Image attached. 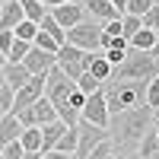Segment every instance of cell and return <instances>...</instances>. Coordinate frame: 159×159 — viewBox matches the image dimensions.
<instances>
[{
  "label": "cell",
  "instance_id": "obj_8",
  "mask_svg": "<svg viewBox=\"0 0 159 159\" xmlns=\"http://www.w3.org/2000/svg\"><path fill=\"white\" fill-rule=\"evenodd\" d=\"M45 76H29V83H22L16 92H13V108H10L13 115L22 111V108H29V105H35L38 99L45 96Z\"/></svg>",
  "mask_w": 159,
  "mask_h": 159
},
{
  "label": "cell",
  "instance_id": "obj_6",
  "mask_svg": "<svg viewBox=\"0 0 159 159\" xmlns=\"http://www.w3.org/2000/svg\"><path fill=\"white\" fill-rule=\"evenodd\" d=\"M16 118H19L22 127H45V124H51V121H57V111H54V105L42 96L35 105H29V108L16 111Z\"/></svg>",
  "mask_w": 159,
  "mask_h": 159
},
{
  "label": "cell",
  "instance_id": "obj_27",
  "mask_svg": "<svg viewBox=\"0 0 159 159\" xmlns=\"http://www.w3.org/2000/svg\"><path fill=\"white\" fill-rule=\"evenodd\" d=\"M54 150H57V153H76V127H67V130H64Z\"/></svg>",
  "mask_w": 159,
  "mask_h": 159
},
{
  "label": "cell",
  "instance_id": "obj_40",
  "mask_svg": "<svg viewBox=\"0 0 159 159\" xmlns=\"http://www.w3.org/2000/svg\"><path fill=\"white\" fill-rule=\"evenodd\" d=\"M61 3H73V0H42L45 10H54V7H61Z\"/></svg>",
  "mask_w": 159,
  "mask_h": 159
},
{
  "label": "cell",
  "instance_id": "obj_50",
  "mask_svg": "<svg viewBox=\"0 0 159 159\" xmlns=\"http://www.w3.org/2000/svg\"><path fill=\"white\" fill-rule=\"evenodd\" d=\"M0 3H7V0H0Z\"/></svg>",
  "mask_w": 159,
  "mask_h": 159
},
{
  "label": "cell",
  "instance_id": "obj_43",
  "mask_svg": "<svg viewBox=\"0 0 159 159\" xmlns=\"http://www.w3.org/2000/svg\"><path fill=\"white\" fill-rule=\"evenodd\" d=\"M115 159H140L137 153H124V156H115Z\"/></svg>",
  "mask_w": 159,
  "mask_h": 159
},
{
  "label": "cell",
  "instance_id": "obj_24",
  "mask_svg": "<svg viewBox=\"0 0 159 159\" xmlns=\"http://www.w3.org/2000/svg\"><path fill=\"white\" fill-rule=\"evenodd\" d=\"M29 42H19V38H13V45H10V51H7V64H22V57L29 54Z\"/></svg>",
  "mask_w": 159,
  "mask_h": 159
},
{
  "label": "cell",
  "instance_id": "obj_14",
  "mask_svg": "<svg viewBox=\"0 0 159 159\" xmlns=\"http://www.w3.org/2000/svg\"><path fill=\"white\" fill-rule=\"evenodd\" d=\"M22 19H25V16H22V10H19V3H16V0H7V3L0 7V29L13 32Z\"/></svg>",
  "mask_w": 159,
  "mask_h": 159
},
{
  "label": "cell",
  "instance_id": "obj_47",
  "mask_svg": "<svg viewBox=\"0 0 159 159\" xmlns=\"http://www.w3.org/2000/svg\"><path fill=\"white\" fill-rule=\"evenodd\" d=\"M153 134H156V143H159V127H153Z\"/></svg>",
  "mask_w": 159,
  "mask_h": 159
},
{
  "label": "cell",
  "instance_id": "obj_41",
  "mask_svg": "<svg viewBox=\"0 0 159 159\" xmlns=\"http://www.w3.org/2000/svg\"><path fill=\"white\" fill-rule=\"evenodd\" d=\"M108 3H111L118 13H121V16H124V10H127V0H108Z\"/></svg>",
  "mask_w": 159,
  "mask_h": 159
},
{
  "label": "cell",
  "instance_id": "obj_9",
  "mask_svg": "<svg viewBox=\"0 0 159 159\" xmlns=\"http://www.w3.org/2000/svg\"><path fill=\"white\" fill-rule=\"evenodd\" d=\"M108 137V130L105 127H96V124H89V121H76V159H86V153L92 147H99V143Z\"/></svg>",
  "mask_w": 159,
  "mask_h": 159
},
{
  "label": "cell",
  "instance_id": "obj_26",
  "mask_svg": "<svg viewBox=\"0 0 159 159\" xmlns=\"http://www.w3.org/2000/svg\"><path fill=\"white\" fill-rule=\"evenodd\" d=\"M140 29H143L140 16H130V13H124V16H121V35L127 38V42H130V38H134V35H137Z\"/></svg>",
  "mask_w": 159,
  "mask_h": 159
},
{
  "label": "cell",
  "instance_id": "obj_52",
  "mask_svg": "<svg viewBox=\"0 0 159 159\" xmlns=\"http://www.w3.org/2000/svg\"><path fill=\"white\" fill-rule=\"evenodd\" d=\"M0 7H3V3H0Z\"/></svg>",
  "mask_w": 159,
  "mask_h": 159
},
{
  "label": "cell",
  "instance_id": "obj_29",
  "mask_svg": "<svg viewBox=\"0 0 159 159\" xmlns=\"http://www.w3.org/2000/svg\"><path fill=\"white\" fill-rule=\"evenodd\" d=\"M32 48H38V51H48V54H57V42H54V38H51L48 32H42V29H38V35H35V42H32Z\"/></svg>",
  "mask_w": 159,
  "mask_h": 159
},
{
  "label": "cell",
  "instance_id": "obj_18",
  "mask_svg": "<svg viewBox=\"0 0 159 159\" xmlns=\"http://www.w3.org/2000/svg\"><path fill=\"white\" fill-rule=\"evenodd\" d=\"M19 147H22L25 153H42V127H22Z\"/></svg>",
  "mask_w": 159,
  "mask_h": 159
},
{
  "label": "cell",
  "instance_id": "obj_12",
  "mask_svg": "<svg viewBox=\"0 0 159 159\" xmlns=\"http://www.w3.org/2000/svg\"><path fill=\"white\" fill-rule=\"evenodd\" d=\"M80 7H83L86 13L96 22H111V19H121V13H118L108 0H80Z\"/></svg>",
  "mask_w": 159,
  "mask_h": 159
},
{
  "label": "cell",
  "instance_id": "obj_36",
  "mask_svg": "<svg viewBox=\"0 0 159 159\" xmlns=\"http://www.w3.org/2000/svg\"><path fill=\"white\" fill-rule=\"evenodd\" d=\"M102 35H121V19H111V22H102Z\"/></svg>",
  "mask_w": 159,
  "mask_h": 159
},
{
  "label": "cell",
  "instance_id": "obj_34",
  "mask_svg": "<svg viewBox=\"0 0 159 159\" xmlns=\"http://www.w3.org/2000/svg\"><path fill=\"white\" fill-rule=\"evenodd\" d=\"M0 153H3V159H22V156H25V150L19 147V140H13V143H7V147L0 150Z\"/></svg>",
  "mask_w": 159,
  "mask_h": 159
},
{
  "label": "cell",
  "instance_id": "obj_31",
  "mask_svg": "<svg viewBox=\"0 0 159 159\" xmlns=\"http://www.w3.org/2000/svg\"><path fill=\"white\" fill-rule=\"evenodd\" d=\"M143 102H147L150 108H156V105H159V76H153L150 83H147V92H143Z\"/></svg>",
  "mask_w": 159,
  "mask_h": 159
},
{
  "label": "cell",
  "instance_id": "obj_10",
  "mask_svg": "<svg viewBox=\"0 0 159 159\" xmlns=\"http://www.w3.org/2000/svg\"><path fill=\"white\" fill-rule=\"evenodd\" d=\"M48 13H51V19H54L64 32H70L76 22H83V19H86V10L80 7V0H73V3H61V7L48 10Z\"/></svg>",
  "mask_w": 159,
  "mask_h": 159
},
{
  "label": "cell",
  "instance_id": "obj_48",
  "mask_svg": "<svg viewBox=\"0 0 159 159\" xmlns=\"http://www.w3.org/2000/svg\"><path fill=\"white\" fill-rule=\"evenodd\" d=\"M156 67H159V57H156Z\"/></svg>",
  "mask_w": 159,
  "mask_h": 159
},
{
  "label": "cell",
  "instance_id": "obj_7",
  "mask_svg": "<svg viewBox=\"0 0 159 159\" xmlns=\"http://www.w3.org/2000/svg\"><path fill=\"white\" fill-rule=\"evenodd\" d=\"M108 105H105V96H102V89L96 92H89L86 102H83V108H80V121H89V124H96V127H108Z\"/></svg>",
  "mask_w": 159,
  "mask_h": 159
},
{
  "label": "cell",
  "instance_id": "obj_45",
  "mask_svg": "<svg viewBox=\"0 0 159 159\" xmlns=\"http://www.w3.org/2000/svg\"><path fill=\"white\" fill-rule=\"evenodd\" d=\"M3 64H7V54H0V70H3Z\"/></svg>",
  "mask_w": 159,
  "mask_h": 159
},
{
  "label": "cell",
  "instance_id": "obj_16",
  "mask_svg": "<svg viewBox=\"0 0 159 159\" xmlns=\"http://www.w3.org/2000/svg\"><path fill=\"white\" fill-rule=\"evenodd\" d=\"M64 130H67V124H64V121H51V124L42 127V153H51V150L57 147V140H61Z\"/></svg>",
  "mask_w": 159,
  "mask_h": 159
},
{
  "label": "cell",
  "instance_id": "obj_37",
  "mask_svg": "<svg viewBox=\"0 0 159 159\" xmlns=\"http://www.w3.org/2000/svg\"><path fill=\"white\" fill-rule=\"evenodd\" d=\"M13 38H16L13 32H7V29H0V54H7V51H10V45H13Z\"/></svg>",
  "mask_w": 159,
  "mask_h": 159
},
{
  "label": "cell",
  "instance_id": "obj_39",
  "mask_svg": "<svg viewBox=\"0 0 159 159\" xmlns=\"http://www.w3.org/2000/svg\"><path fill=\"white\" fill-rule=\"evenodd\" d=\"M48 159H76L73 153H57V150H51V153H45Z\"/></svg>",
  "mask_w": 159,
  "mask_h": 159
},
{
  "label": "cell",
  "instance_id": "obj_19",
  "mask_svg": "<svg viewBox=\"0 0 159 159\" xmlns=\"http://www.w3.org/2000/svg\"><path fill=\"white\" fill-rule=\"evenodd\" d=\"M16 3H19V10H22V16L25 19H32V22H42L45 19V7H42V0H16Z\"/></svg>",
  "mask_w": 159,
  "mask_h": 159
},
{
  "label": "cell",
  "instance_id": "obj_38",
  "mask_svg": "<svg viewBox=\"0 0 159 159\" xmlns=\"http://www.w3.org/2000/svg\"><path fill=\"white\" fill-rule=\"evenodd\" d=\"M83 102H86V96H83L80 89H73V92H70V105H73V108L80 111V108H83Z\"/></svg>",
  "mask_w": 159,
  "mask_h": 159
},
{
  "label": "cell",
  "instance_id": "obj_3",
  "mask_svg": "<svg viewBox=\"0 0 159 159\" xmlns=\"http://www.w3.org/2000/svg\"><path fill=\"white\" fill-rule=\"evenodd\" d=\"M153 76H159L156 57L150 51H134V48H127L124 61L111 70V80H140V83H150Z\"/></svg>",
  "mask_w": 159,
  "mask_h": 159
},
{
  "label": "cell",
  "instance_id": "obj_17",
  "mask_svg": "<svg viewBox=\"0 0 159 159\" xmlns=\"http://www.w3.org/2000/svg\"><path fill=\"white\" fill-rule=\"evenodd\" d=\"M89 73L99 80V83H108L111 80V64L105 61L102 51H92V61H89Z\"/></svg>",
  "mask_w": 159,
  "mask_h": 159
},
{
  "label": "cell",
  "instance_id": "obj_32",
  "mask_svg": "<svg viewBox=\"0 0 159 159\" xmlns=\"http://www.w3.org/2000/svg\"><path fill=\"white\" fill-rule=\"evenodd\" d=\"M0 108H3V111H10V108H13V89L7 86L3 73H0Z\"/></svg>",
  "mask_w": 159,
  "mask_h": 159
},
{
  "label": "cell",
  "instance_id": "obj_13",
  "mask_svg": "<svg viewBox=\"0 0 159 159\" xmlns=\"http://www.w3.org/2000/svg\"><path fill=\"white\" fill-rule=\"evenodd\" d=\"M19 134H22V124H19V118L13 115V111H7L3 118H0V150H3L7 143L19 140Z\"/></svg>",
  "mask_w": 159,
  "mask_h": 159
},
{
  "label": "cell",
  "instance_id": "obj_11",
  "mask_svg": "<svg viewBox=\"0 0 159 159\" xmlns=\"http://www.w3.org/2000/svg\"><path fill=\"white\" fill-rule=\"evenodd\" d=\"M22 67L29 70L32 76H45L51 67H54V54H48V51H38V48H29V54L22 57Z\"/></svg>",
  "mask_w": 159,
  "mask_h": 159
},
{
  "label": "cell",
  "instance_id": "obj_28",
  "mask_svg": "<svg viewBox=\"0 0 159 159\" xmlns=\"http://www.w3.org/2000/svg\"><path fill=\"white\" fill-rule=\"evenodd\" d=\"M156 150H159V143H156V134H153V127H150L147 134H143V140L137 143V156H140V159H147V156L156 153Z\"/></svg>",
  "mask_w": 159,
  "mask_h": 159
},
{
  "label": "cell",
  "instance_id": "obj_46",
  "mask_svg": "<svg viewBox=\"0 0 159 159\" xmlns=\"http://www.w3.org/2000/svg\"><path fill=\"white\" fill-rule=\"evenodd\" d=\"M147 159H159V150H156V153H150V156H147Z\"/></svg>",
  "mask_w": 159,
  "mask_h": 159
},
{
  "label": "cell",
  "instance_id": "obj_49",
  "mask_svg": "<svg viewBox=\"0 0 159 159\" xmlns=\"http://www.w3.org/2000/svg\"><path fill=\"white\" fill-rule=\"evenodd\" d=\"M42 159H48V156H45V153H42Z\"/></svg>",
  "mask_w": 159,
  "mask_h": 159
},
{
  "label": "cell",
  "instance_id": "obj_23",
  "mask_svg": "<svg viewBox=\"0 0 159 159\" xmlns=\"http://www.w3.org/2000/svg\"><path fill=\"white\" fill-rule=\"evenodd\" d=\"M13 35H16L19 38V42H35V35H38V22H32V19H22L19 25H16V29H13Z\"/></svg>",
  "mask_w": 159,
  "mask_h": 159
},
{
  "label": "cell",
  "instance_id": "obj_2",
  "mask_svg": "<svg viewBox=\"0 0 159 159\" xmlns=\"http://www.w3.org/2000/svg\"><path fill=\"white\" fill-rule=\"evenodd\" d=\"M143 92H147V83H140V80H108V83H102V96H105V105H108V115L147 105Z\"/></svg>",
  "mask_w": 159,
  "mask_h": 159
},
{
  "label": "cell",
  "instance_id": "obj_1",
  "mask_svg": "<svg viewBox=\"0 0 159 159\" xmlns=\"http://www.w3.org/2000/svg\"><path fill=\"white\" fill-rule=\"evenodd\" d=\"M153 127V108L150 105H137V108H127V111H118L108 118V140L115 143L118 153H130L143 140V134Z\"/></svg>",
  "mask_w": 159,
  "mask_h": 159
},
{
  "label": "cell",
  "instance_id": "obj_22",
  "mask_svg": "<svg viewBox=\"0 0 159 159\" xmlns=\"http://www.w3.org/2000/svg\"><path fill=\"white\" fill-rule=\"evenodd\" d=\"M115 156H121V153L115 150V143H111L108 137H105V140L99 143V147H92V150L86 153V159H115Z\"/></svg>",
  "mask_w": 159,
  "mask_h": 159
},
{
  "label": "cell",
  "instance_id": "obj_30",
  "mask_svg": "<svg viewBox=\"0 0 159 159\" xmlns=\"http://www.w3.org/2000/svg\"><path fill=\"white\" fill-rule=\"evenodd\" d=\"M140 22H143V29H150V32H159V3H153L147 13L140 16Z\"/></svg>",
  "mask_w": 159,
  "mask_h": 159
},
{
  "label": "cell",
  "instance_id": "obj_42",
  "mask_svg": "<svg viewBox=\"0 0 159 159\" xmlns=\"http://www.w3.org/2000/svg\"><path fill=\"white\" fill-rule=\"evenodd\" d=\"M153 57H159V32H156V42H153V51H150Z\"/></svg>",
  "mask_w": 159,
  "mask_h": 159
},
{
  "label": "cell",
  "instance_id": "obj_4",
  "mask_svg": "<svg viewBox=\"0 0 159 159\" xmlns=\"http://www.w3.org/2000/svg\"><path fill=\"white\" fill-rule=\"evenodd\" d=\"M89 61H92V51H80L73 45H61L57 54H54V67L67 76V80H76L80 73L89 70Z\"/></svg>",
  "mask_w": 159,
  "mask_h": 159
},
{
  "label": "cell",
  "instance_id": "obj_51",
  "mask_svg": "<svg viewBox=\"0 0 159 159\" xmlns=\"http://www.w3.org/2000/svg\"><path fill=\"white\" fill-rule=\"evenodd\" d=\"M0 159H3V153H0Z\"/></svg>",
  "mask_w": 159,
  "mask_h": 159
},
{
  "label": "cell",
  "instance_id": "obj_20",
  "mask_svg": "<svg viewBox=\"0 0 159 159\" xmlns=\"http://www.w3.org/2000/svg\"><path fill=\"white\" fill-rule=\"evenodd\" d=\"M153 42H156V32L140 29V32H137V35L127 42V48H134V51H153Z\"/></svg>",
  "mask_w": 159,
  "mask_h": 159
},
{
  "label": "cell",
  "instance_id": "obj_5",
  "mask_svg": "<svg viewBox=\"0 0 159 159\" xmlns=\"http://www.w3.org/2000/svg\"><path fill=\"white\" fill-rule=\"evenodd\" d=\"M99 32H102V22L83 19V22H76L73 29L67 32V42H64V45H73L80 51H99Z\"/></svg>",
  "mask_w": 159,
  "mask_h": 159
},
{
  "label": "cell",
  "instance_id": "obj_44",
  "mask_svg": "<svg viewBox=\"0 0 159 159\" xmlns=\"http://www.w3.org/2000/svg\"><path fill=\"white\" fill-rule=\"evenodd\" d=\"M22 159H42V153H25Z\"/></svg>",
  "mask_w": 159,
  "mask_h": 159
},
{
  "label": "cell",
  "instance_id": "obj_21",
  "mask_svg": "<svg viewBox=\"0 0 159 159\" xmlns=\"http://www.w3.org/2000/svg\"><path fill=\"white\" fill-rule=\"evenodd\" d=\"M38 29H42V32H48V35L54 38L57 45H64V42H67V32H64V29H61V25H57L54 19H51V13H45V19L38 22Z\"/></svg>",
  "mask_w": 159,
  "mask_h": 159
},
{
  "label": "cell",
  "instance_id": "obj_35",
  "mask_svg": "<svg viewBox=\"0 0 159 159\" xmlns=\"http://www.w3.org/2000/svg\"><path fill=\"white\" fill-rule=\"evenodd\" d=\"M124 51H127V48H108V51H102V54H105V61L111 64V70H115L118 64L124 61Z\"/></svg>",
  "mask_w": 159,
  "mask_h": 159
},
{
  "label": "cell",
  "instance_id": "obj_25",
  "mask_svg": "<svg viewBox=\"0 0 159 159\" xmlns=\"http://www.w3.org/2000/svg\"><path fill=\"white\" fill-rule=\"evenodd\" d=\"M73 86H76L80 92H83V96H89V92H96V89H102V83H99V80L92 76L89 70H86V73H80V76L73 80Z\"/></svg>",
  "mask_w": 159,
  "mask_h": 159
},
{
  "label": "cell",
  "instance_id": "obj_15",
  "mask_svg": "<svg viewBox=\"0 0 159 159\" xmlns=\"http://www.w3.org/2000/svg\"><path fill=\"white\" fill-rule=\"evenodd\" d=\"M0 73H3V80H7V86L13 89V92H16L22 83H29V70H25L22 67V64H3V70H0Z\"/></svg>",
  "mask_w": 159,
  "mask_h": 159
},
{
  "label": "cell",
  "instance_id": "obj_33",
  "mask_svg": "<svg viewBox=\"0 0 159 159\" xmlns=\"http://www.w3.org/2000/svg\"><path fill=\"white\" fill-rule=\"evenodd\" d=\"M150 7H153V0H127V10L124 13H130V16H143Z\"/></svg>",
  "mask_w": 159,
  "mask_h": 159
}]
</instances>
